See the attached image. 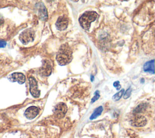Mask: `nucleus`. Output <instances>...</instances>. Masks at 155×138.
<instances>
[{
	"mask_svg": "<svg viewBox=\"0 0 155 138\" xmlns=\"http://www.w3.org/2000/svg\"><path fill=\"white\" fill-rule=\"evenodd\" d=\"M131 90H132V89H131V88H128V89L126 90L125 94H124V98L125 99H127V98H128V97H130V96L131 95Z\"/></svg>",
	"mask_w": 155,
	"mask_h": 138,
	"instance_id": "obj_15",
	"label": "nucleus"
},
{
	"mask_svg": "<svg viewBox=\"0 0 155 138\" xmlns=\"http://www.w3.org/2000/svg\"><path fill=\"white\" fill-rule=\"evenodd\" d=\"M91 80L93 81L94 80V77L93 75H91Z\"/></svg>",
	"mask_w": 155,
	"mask_h": 138,
	"instance_id": "obj_19",
	"label": "nucleus"
},
{
	"mask_svg": "<svg viewBox=\"0 0 155 138\" xmlns=\"http://www.w3.org/2000/svg\"><path fill=\"white\" fill-rule=\"evenodd\" d=\"M39 74L42 76L48 77L51 73V66L48 60H44L42 61V65L39 69Z\"/></svg>",
	"mask_w": 155,
	"mask_h": 138,
	"instance_id": "obj_6",
	"label": "nucleus"
},
{
	"mask_svg": "<svg viewBox=\"0 0 155 138\" xmlns=\"http://www.w3.org/2000/svg\"><path fill=\"white\" fill-rule=\"evenodd\" d=\"M124 89H122L120 91H119L118 92H117L116 94H115L113 96V100L114 101H117L119 100L121 97L122 96L124 95Z\"/></svg>",
	"mask_w": 155,
	"mask_h": 138,
	"instance_id": "obj_14",
	"label": "nucleus"
},
{
	"mask_svg": "<svg viewBox=\"0 0 155 138\" xmlns=\"http://www.w3.org/2000/svg\"><path fill=\"white\" fill-rule=\"evenodd\" d=\"M67 111V106L64 103H59L57 104L54 109L53 112L55 116L58 118H62L63 117Z\"/></svg>",
	"mask_w": 155,
	"mask_h": 138,
	"instance_id": "obj_5",
	"label": "nucleus"
},
{
	"mask_svg": "<svg viewBox=\"0 0 155 138\" xmlns=\"http://www.w3.org/2000/svg\"><path fill=\"white\" fill-rule=\"evenodd\" d=\"M39 16L42 20H45L47 18V12L45 7L41 4V7L39 9Z\"/></svg>",
	"mask_w": 155,
	"mask_h": 138,
	"instance_id": "obj_12",
	"label": "nucleus"
},
{
	"mask_svg": "<svg viewBox=\"0 0 155 138\" xmlns=\"http://www.w3.org/2000/svg\"><path fill=\"white\" fill-rule=\"evenodd\" d=\"M39 113V109L36 106H31L28 107L25 111L24 114L25 116L28 119H33L35 118L37 115Z\"/></svg>",
	"mask_w": 155,
	"mask_h": 138,
	"instance_id": "obj_8",
	"label": "nucleus"
},
{
	"mask_svg": "<svg viewBox=\"0 0 155 138\" xmlns=\"http://www.w3.org/2000/svg\"><path fill=\"white\" fill-rule=\"evenodd\" d=\"M147 123V120L145 117L142 116H137L133 121V125L135 126H143Z\"/></svg>",
	"mask_w": 155,
	"mask_h": 138,
	"instance_id": "obj_10",
	"label": "nucleus"
},
{
	"mask_svg": "<svg viewBox=\"0 0 155 138\" xmlns=\"http://www.w3.org/2000/svg\"><path fill=\"white\" fill-rule=\"evenodd\" d=\"M68 24V20L65 16H62L58 18L56 22V27L59 30H65Z\"/></svg>",
	"mask_w": 155,
	"mask_h": 138,
	"instance_id": "obj_7",
	"label": "nucleus"
},
{
	"mask_svg": "<svg viewBox=\"0 0 155 138\" xmlns=\"http://www.w3.org/2000/svg\"><path fill=\"white\" fill-rule=\"evenodd\" d=\"M12 81H17L19 84H23L25 81V75L20 72L13 73L10 78Z\"/></svg>",
	"mask_w": 155,
	"mask_h": 138,
	"instance_id": "obj_9",
	"label": "nucleus"
},
{
	"mask_svg": "<svg viewBox=\"0 0 155 138\" xmlns=\"http://www.w3.org/2000/svg\"><path fill=\"white\" fill-rule=\"evenodd\" d=\"M6 44L7 43L5 41L0 40V47H4L6 46Z\"/></svg>",
	"mask_w": 155,
	"mask_h": 138,
	"instance_id": "obj_18",
	"label": "nucleus"
},
{
	"mask_svg": "<svg viewBox=\"0 0 155 138\" xmlns=\"http://www.w3.org/2000/svg\"><path fill=\"white\" fill-rule=\"evenodd\" d=\"M35 37V33L32 29H27L23 31L19 35V40L24 44L32 42Z\"/></svg>",
	"mask_w": 155,
	"mask_h": 138,
	"instance_id": "obj_3",
	"label": "nucleus"
},
{
	"mask_svg": "<svg viewBox=\"0 0 155 138\" xmlns=\"http://www.w3.org/2000/svg\"><path fill=\"white\" fill-rule=\"evenodd\" d=\"M98 17V14L94 11H87L84 12L79 18V22L81 26L87 30L90 28L91 23L95 21Z\"/></svg>",
	"mask_w": 155,
	"mask_h": 138,
	"instance_id": "obj_2",
	"label": "nucleus"
},
{
	"mask_svg": "<svg viewBox=\"0 0 155 138\" xmlns=\"http://www.w3.org/2000/svg\"><path fill=\"white\" fill-rule=\"evenodd\" d=\"M102 111H103V107L102 106H100L97 107V108H96L94 109V112L92 113V114L90 117V120H93V119L97 118L98 116H99L101 114Z\"/></svg>",
	"mask_w": 155,
	"mask_h": 138,
	"instance_id": "obj_13",
	"label": "nucleus"
},
{
	"mask_svg": "<svg viewBox=\"0 0 155 138\" xmlns=\"http://www.w3.org/2000/svg\"><path fill=\"white\" fill-rule=\"evenodd\" d=\"M29 85H30V92L31 95L35 98H38L40 96V91L38 89V83L35 78L30 76L28 78Z\"/></svg>",
	"mask_w": 155,
	"mask_h": 138,
	"instance_id": "obj_4",
	"label": "nucleus"
},
{
	"mask_svg": "<svg viewBox=\"0 0 155 138\" xmlns=\"http://www.w3.org/2000/svg\"><path fill=\"white\" fill-rule=\"evenodd\" d=\"M113 86H114V88H116V89H117V90H119V89H120V87H121L119 81H116L114 82V83H113Z\"/></svg>",
	"mask_w": 155,
	"mask_h": 138,
	"instance_id": "obj_17",
	"label": "nucleus"
},
{
	"mask_svg": "<svg viewBox=\"0 0 155 138\" xmlns=\"http://www.w3.org/2000/svg\"><path fill=\"white\" fill-rule=\"evenodd\" d=\"M143 70L145 72L154 74V60H152L151 61L146 62L143 65Z\"/></svg>",
	"mask_w": 155,
	"mask_h": 138,
	"instance_id": "obj_11",
	"label": "nucleus"
},
{
	"mask_svg": "<svg viewBox=\"0 0 155 138\" xmlns=\"http://www.w3.org/2000/svg\"><path fill=\"white\" fill-rule=\"evenodd\" d=\"M72 50L67 44L61 46L56 55V61L61 66L68 64L72 60Z\"/></svg>",
	"mask_w": 155,
	"mask_h": 138,
	"instance_id": "obj_1",
	"label": "nucleus"
},
{
	"mask_svg": "<svg viewBox=\"0 0 155 138\" xmlns=\"http://www.w3.org/2000/svg\"><path fill=\"white\" fill-rule=\"evenodd\" d=\"M100 97V95H99V91H96L95 92H94V97L92 98L91 99V103H94L95 101H96Z\"/></svg>",
	"mask_w": 155,
	"mask_h": 138,
	"instance_id": "obj_16",
	"label": "nucleus"
}]
</instances>
